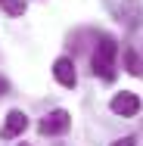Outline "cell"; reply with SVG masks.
<instances>
[{
  "label": "cell",
  "mask_w": 143,
  "mask_h": 146,
  "mask_svg": "<svg viewBox=\"0 0 143 146\" xmlns=\"http://www.w3.org/2000/svg\"><path fill=\"white\" fill-rule=\"evenodd\" d=\"M115 56H118V47H115L112 37H103L93 50V75H100L103 81H112L115 78Z\"/></svg>",
  "instance_id": "1"
},
{
  "label": "cell",
  "mask_w": 143,
  "mask_h": 146,
  "mask_svg": "<svg viewBox=\"0 0 143 146\" xmlns=\"http://www.w3.org/2000/svg\"><path fill=\"white\" fill-rule=\"evenodd\" d=\"M69 124H72V115L65 112V109H56V112H50V115L41 118V134L44 137H56V134H65L69 131Z\"/></svg>",
  "instance_id": "2"
},
{
  "label": "cell",
  "mask_w": 143,
  "mask_h": 146,
  "mask_svg": "<svg viewBox=\"0 0 143 146\" xmlns=\"http://www.w3.org/2000/svg\"><path fill=\"white\" fill-rule=\"evenodd\" d=\"M112 112L121 118H131L140 112V96L137 93H131V90H121V93H115L112 96Z\"/></svg>",
  "instance_id": "3"
},
{
  "label": "cell",
  "mask_w": 143,
  "mask_h": 146,
  "mask_svg": "<svg viewBox=\"0 0 143 146\" xmlns=\"http://www.w3.org/2000/svg\"><path fill=\"white\" fill-rule=\"evenodd\" d=\"M25 127H28V115L19 112V109H13V112L6 115V121H3V127H0V137H3V140H13V137H19Z\"/></svg>",
  "instance_id": "4"
},
{
  "label": "cell",
  "mask_w": 143,
  "mask_h": 146,
  "mask_svg": "<svg viewBox=\"0 0 143 146\" xmlns=\"http://www.w3.org/2000/svg\"><path fill=\"white\" fill-rule=\"evenodd\" d=\"M53 75H56V81L62 84V87H75L78 84V75H75V62L69 56H59L56 62H53Z\"/></svg>",
  "instance_id": "5"
},
{
  "label": "cell",
  "mask_w": 143,
  "mask_h": 146,
  "mask_svg": "<svg viewBox=\"0 0 143 146\" xmlns=\"http://www.w3.org/2000/svg\"><path fill=\"white\" fill-rule=\"evenodd\" d=\"M124 65H128V72H131V75H143V62H140V56H137L134 50H128V53H124Z\"/></svg>",
  "instance_id": "6"
},
{
  "label": "cell",
  "mask_w": 143,
  "mask_h": 146,
  "mask_svg": "<svg viewBox=\"0 0 143 146\" xmlns=\"http://www.w3.org/2000/svg\"><path fill=\"white\" fill-rule=\"evenodd\" d=\"M0 3H3V9L9 16H22L25 13V0H0Z\"/></svg>",
  "instance_id": "7"
},
{
  "label": "cell",
  "mask_w": 143,
  "mask_h": 146,
  "mask_svg": "<svg viewBox=\"0 0 143 146\" xmlns=\"http://www.w3.org/2000/svg\"><path fill=\"white\" fill-rule=\"evenodd\" d=\"M112 146H137V140H134V137H121V140H115Z\"/></svg>",
  "instance_id": "8"
},
{
  "label": "cell",
  "mask_w": 143,
  "mask_h": 146,
  "mask_svg": "<svg viewBox=\"0 0 143 146\" xmlns=\"http://www.w3.org/2000/svg\"><path fill=\"white\" fill-rule=\"evenodd\" d=\"M3 90H6V84H3V81H0V93H3Z\"/></svg>",
  "instance_id": "9"
},
{
  "label": "cell",
  "mask_w": 143,
  "mask_h": 146,
  "mask_svg": "<svg viewBox=\"0 0 143 146\" xmlns=\"http://www.w3.org/2000/svg\"><path fill=\"white\" fill-rule=\"evenodd\" d=\"M19 146H28V143H19Z\"/></svg>",
  "instance_id": "10"
}]
</instances>
